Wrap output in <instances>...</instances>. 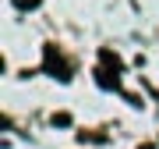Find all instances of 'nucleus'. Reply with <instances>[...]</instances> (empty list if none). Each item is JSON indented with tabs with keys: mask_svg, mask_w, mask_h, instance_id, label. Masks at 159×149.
I'll return each mask as SVG.
<instances>
[{
	"mask_svg": "<svg viewBox=\"0 0 159 149\" xmlns=\"http://www.w3.org/2000/svg\"><path fill=\"white\" fill-rule=\"evenodd\" d=\"M99 60L106 64V68H113V71H120V57H117V53H110V50H99Z\"/></svg>",
	"mask_w": 159,
	"mask_h": 149,
	"instance_id": "3",
	"label": "nucleus"
},
{
	"mask_svg": "<svg viewBox=\"0 0 159 149\" xmlns=\"http://www.w3.org/2000/svg\"><path fill=\"white\" fill-rule=\"evenodd\" d=\"M53 124H60V128H67V124H71V114H53Z\"/></svg>",
	"mask_w": 159,
	"mask_h": 149,
	"instance_id": "5",
	"label": "nucleus"
},
{
	"mask_svg": "<svg viewBox=\"0 0 159 149\" xmlns=\"http://www.w3.org/2000/svg\"><path fill=\"white\" fill-rule=\"evenodd\" d=\"M43 64H46V71H50L53 78H60V82L71 78V68H67V60L57 53V46H46V50H43Z\"/></svg>",
	"mask_w": 159,
	"mask_h": 149,
	"instance_id": "1",
	"label": "nucleus"
},
{
	"mask_svg": "<svg viewBox=\"0 0 159 149\" xmlns=\"http://www.w3.org/2000/svg\"><path fill=\"white\" fill-rule=\"evenodd\" d=\"M96 74H99V85H102V89H120L117 71H113V74H110V71H96Z\"/></svg>",
	"mask_w": 159,
	"mask_h": 149,
	"instance_id": "2",
	"label": "nucleus"
},
{
	"mask_svg": "<svg viewBox=\"0 0 159 149\" xmlns=\"http://www.w3.org/2000/svg\"><path fill=\"white\" fill-rule=\"evenodd\" d=\"M14 7H21V11H32V7H39V0H14Z\"/></svg>",
	"mask_w": 159,
	"mask_h": 149,
	"instance_id": "4",
	"label": "nucleus"
}]
</instances>
